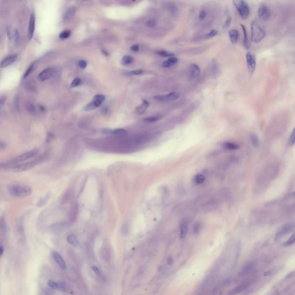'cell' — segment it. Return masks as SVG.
Masks as SVG:
<instances>
[{
	"label": "cell",
	"mask_w": 295,
	"mask_h": 295,
	"mask_svg": "<svg viewBox=\"0 0 295 295\" xmlns=\"http://www.w3.org/2000/svg\"><path fill=\"white\" fill-rule=\"evenodd\" d=\"M9 192L13 196L17 197H26L30 196L33 193L30 186L22 183H13L8 186Z\"/></svg>",
	"instance_id": "1"
},
{
	"label": "cell",
	"mask_w": 295,
	"mask_h": 295,
	"mask_svg": "<svg viewBox=\"0 0 295 295\" xmlns=\"http://www.w3.org/2000/svg\"><path fill=\"white\" fill-rule=\"evenodd\" d=\"M39 152V150L37 149H34L33 150H31L28 152H25L22 155H20L12 159H10L9 161L7 162V163L5 164V168H9L10 167H12L13 165H17V164H20L23 162H25L26 160H27L29 159H31L33 158L35 155H36Z\"/></svg>",
	"instance_id": "2"
},
{
	"label": "cell",
	"mask_w": 295,
	"mask_h": 295,
	"mask_svg": "<svg viewBox=\"0 0 295 295\" xmlns=\"http://www.w3.org/2000/svg\"><path fill=\"white\" fill-rule=\"evenodd\" d=\"M42 161V158H37L26 162H23L20 164H17L10 167L9 168L10 171L14 172H20L26 171L31 169L36 164L40 163Z\"/></svg>",
	"instance_id": "3"
},
{
	"label": "cell",
	"mask_w": 295,
	"mask_h": 295,
	"mask_svg": "<svg viewBox=\"0 0 295 295\" xmlns=\"http://www.w3.org/2000/svg\"><path fill=\"white\" fill-rule=\"evenodd\" d=\"M265 36V33L262 27L256 21H254L251 24V39L253 42H260Z\"/></svg>",
	"instance_id": "4"
},
{
	"label": "cell",
	"mask_w": 295,
	"mask_h": 295,
	"mask_svg": "<svg viewBox=\"0 0 295 295\" xmlns=\"http://www.w3.org/2000/svg\"><path fill=\"white\" fill-rule=\"evenodd\" d=\"M233 3L241 17L243 19H247L250 15V8L247 2L244 1L236 0L233 1Z\"/></svg>",
	"instance_id": "5"
},
{
	"label": "cell",
	"mask_w": 295,
	"mask_h": 295,
	"mask_svg": "<svg viewBox=\"0 0 295 295\" xmlns=\"http://www.w3.org/2000/svg\"><path fill=\"white\" fill-rule=\"evenodd\" d=\"M295 227V224L293 223H288L284 225L277 232L275 239L276 240H278L280 239L283 238L284 236L289 233L290 232H291L292 230L294 229Z\"/></svg>",
	"instance_id": "6"
},
{
	"label": "cell",
	"mask_w": 295,
	"mask_h": 295,
	"mask_svg": "<svg viewBox=\"0 0 295 295\" xmlns=\"http://www.w3.org/2000/svg\"><path fill=\"white\" fill-rule=\"evenodd\" d=\"M246 61L248 72L250 74H253L256 67V58L255 54L252 52H248L246 54Z\"/></svg>",
	"instance_id": "7"
},
{
	"label": "cell",
	"mask_w": 295,
	"mask_h": 295,
	"mask_svg": "<svg viewBox=\"0 0 295 295\" xmlns=\"http://www.w3.org/2000/svg\"><path fill=\"white\" fill-rule=\"evenodd\" d=\"M179 96L180 95L178 92H172L165 95L155 96H154V99L159 102H168L176 100L179 98Z\"/></svg>",
	"instance_id": "8"
},
{
	"label": "cell",
	"mask_w": 295,
	"mask_h": 295,
	"mask_svg": "<svg viewBox=\"0 0 295 295\" xmlns=\"http://www.w3.org/2000/svg\"><path fill=\"white\" fill-rule=\"evenodd\" d=\"M258 13L260 18L263 21L268 20L271 16L270 9L265 5H262L260 6Z\"/></svg>",
	"instance_id": "9"
},
{
	"label": "cell",
	"mask_w": 295,
	"mask_h": 295,
	"mask_svg": "<svg viewBox=\"0 0 295 295\" xmlns=\"http://www.w3.org/2000/svg\"><path fill=\"white\" fill-rule=\"evenodd\" d=\"M54 74V70L52 68H47L43 70L39 74L37 78L40 81H44L50 78Z\"/></svg>",
	"instance_id": "10"
},
{
	"label": "cell",
	"mask_w": 295,
	"mask_h": 295,
	"mask_svg": "<svg viewBox=\"0 0 295 295\" xmlns=\"http://www.w3.org/2000/svg\"><path fill=\"white\" fill-rule=\"evenodd\" d=\"M249 286V283H243V284L236 287L235 288L231 289L230 292L228 293L227 295H236L239 294L243 291H244L246 289H247V288Z\"/></svg>",
	"instance_id": "11"
},
{
	"label": "cell",
	"mask_w": 295,
	"mask_h": 295,
	"mask_svg": "<svg viewBox=\"0 0 295 295\" xmlns=\"http://www.w3.org/2000/svg\"><path fill=\"white\" fill-rule=\"evenodd\" d=\"M7 36L9 40L13 42H17L19 38V33L16 28L8 27L7 28Z\"/></svg>",
	"instance_id": "12"
},
{
	"label": "cell",
	"mask_w": 295,
	"mask_h": 295,
	"mask_svg": "<svg viewBox=\"0 0 295 295\" xmlns=\"http://www.w3.org/2000/svg\"><path fill=\"white\" fill-rule=\"evenodd\" d=\"M78 213V206L77 203H73L72 206L70 208V213H69V220L71 223L74 222L77 218Z\"/></svg>",
	"instance_id": "13"
},
{
	"label": "cell",
	"mask_w": 295,
	"mask_h": 295,
	"mask_svg": "<svg viewBox=\"0 0 295 295\" xmlns=\"http://www.w3.org/2000/svg\"><path fill=\"white\" fill-rule=\"evenodd\" d=\"M201 69L199 67L195 64H192L189 68V76L190 78L196 79L199 76Z\"/></svg>",
	"instance_id": "14"
},
{
	"label": "cell",
	"mask_w": 295,
	"mask_h": 295,
	"mask_svg": "<svg viewBox=\"0 0 295 295\" xmlns=\"http://www.w3.org/2000/svg\"><path fill=\"white\" fill-rule=\"evenodd\" d=\"M17 56L16 54L11 55L8 57H6L3 60H2V61H1V64H0L1 67L3 68V67H5L8 66L10 65L11 64H12L13 63H14L16 61V60H17Z\"/></svg>",
	"instance_id": "15"
},
{
	"label": "cell",
	"mask_w": 295,
	"mask_h": 295,
	"mask_svg": "<svg viewBox=\"0 0 295 295\" xmlns=\"http://www.w3.org/2000/svg\"><path fill=\"white\" fill-rule=\"evenodd\" d=\"M53 255L54 258L56 262L58 264V266L63 270H65L66 269V264L65 262L61 257V255L57 251L53 252Z\"/></svg>",
	"instance_id": "16"
},
{
	"label": "cell",
	"mask_w": 295,
	"mask_h": 295,
	"mask_svg": "<svg viewBox=\"0 0 295 295\" xmlns=\"http://www.w3.org/2000/svg\"><path fill=\"white\" fill-rule=\"evenodd\" d=\"M149 102L146 100H144L142 103L135 108V113L137 115L144 114L149 106Z\"/></svg>",
	"instance_id": "17"
},
{
	"label": "cell",
	"mask_w": 295,
	"mask_h": 295,
	"mask_svg": "<svg viewBox=\"0 0 295 295\" xmlns=\"http://www.w3.org/2000/svg\"><path fill=\"white\" fill-rule=\"evenodd\" d=\"M35 16L34 13H32L30 17V23H29V28H28V39L31 40L33 37L34 31H35Z\"/></svg>",
	"instance_id": "18"
},
{
	"label": "cell",
	"mask_w": 295,
	"mask_h": 295,
	"mask_svg": "<svg viewBox=\"0 0 295 295\" xmlns=\"http://www.w3.org/2000/svg\"><path fill=\"white\" fill-rule=\"evenodd\" d=\"M188 232V222L186 220H183L180 225V237L185 238Z\"/></svg>",
	"instance_id": "19"
},
{
	"label": "cell",
	"mask_w": 295,
	"mask_h": 295,
	"mask_svg": "<svg viewBox=\"0 0 295 295\" xmlns=\"http://www.w3.org/2000/svg\"><path fill=\"white\" fill-rule=\"evenodd\" d=\"M211 70L215 78H217L220 74V69L219 64L215 60H213L211 62Z\"/></svg>",
	"instance_id": "20"
},
{
	"label": "cell",
	"mask_w": 295,
	"mask_h": 295,
	"mask_svg": "<svg viewBox=\"0 0 295 295\" xmlns=\"http://www.w3.org/2000/svg\"><path fill=\"white\" fill-rule=\"evenodd\" d=\"M255 265L253 263H250L244 266V267L242 269V270L239 273V276L240 277H244L247 275L252 270L254 269Z\"/></svg>",
	"instance_id": "21"
},
{
	"label": "cell",
	"mask_w": 295,
	"mask_h": 295,
	"mask_svg": "<svg viewBox=\"0 0 295 295\" xmlns=\"http://www.w3.org/2000/svg\"><path fill=\"white\" fill-rule=\"evenodd\" d=\"M101 104H102L101 102H100V101H98L93 100V101H92L91 103L88 104L87 105H86L83 108V111H90L94 110L97 108L99 107H100Z\"/></svg>",
	"instance_id": "22"
},
{
	"label": "cell",
	"mask_w": 295,
	"mask_h": 295,
	"mask_svg": "<svg viewBox=\"0 0 295 295\" xmlns=\"http://www.w3.org/2000/svg\"><path fill=\"white\" fill-rule=\"evenodd\" d=\"M76 12V8L74 6H71L69 8L64 14L63 18L64 20H67L69 19H70L73 17V16L75 15Z\"/></svg>",
	"instance_id": "23"
},
{
	"label": "cell",
	"mask_w": 295,
	"mask_h": 295,
	"mask_svg": "<svg viewBox=\"0 0 295 295\" xmlns=\"http://www.w3.org/2000/svg\"><path fill=\"white\" fill-rule=\"evenodd\" d=\"M66 240L68 242V243L73 246H76L78 244V240L77 237L76 236V235L73 234L69 235L66 237Z\"/></svg>",
	"instance_id": "24"
},
{
	"label": "cell",
	"mask_w": 295,
	"mask_h": 295,
	"mask_svg": "<svg viewBox=\"0 0 295 295\" xmlns=\"http://www.w3.org/2000/svg\"><path fill=\"white\" fill-rule=\"evenodd\" d=\"M50 197V193H48L47 194H46L44 196L40 198V199L37 201L36 203V206L39 207H42L44 206L48 201L49 198Z\"/></svg>",
	"instance_id": "25"
},
{
	"label": "cell",
	"mask_w": 295,
	"mask_h": 295,
	"mask_svg": "<svg viewBox=\"0 0 295 295\" xmlns=\"http://www.w3.org/2000/svg\"><path fill=\"white\" fill-rule=\"evenodd\" d=\"M238 35H239V33L236 30L232 29L229 31L230 40L232 43L235 44L237 42V39H238Z\"/></svg>",
	"instance_id": "26"
},
{
	"label": "cell",
	"mask_w": 295,
	"mask_h": 295,
	"mask_svg": "<svg viewBox=\"0 0 295 295\" xmlns=\"http://www.w3.org/2000/svg\"><path fill=\"white\" fill-rule=\"evenodd\" d=\"M240 26L242 27V28L243 30V34H244V40H243V43H244V47L246 49H248L250 48V44L248 42V37H247V31H246V28L244 26L242 25V24H240Z\"/></svg>",
	"instance_id": "27"
},
{
	"label": "cell",
	"mask_w": 295,
	"mask_h": 295,
	"mask_svg": "<svg viewBox=\"0 0 295 295\" xmlns=\"http://www.w3.org/2000/svg\"><path fill=\"white\" fill-rule=\"evenodd\" d=\"M163 118L162 115H156L151 117H148L144 119V121L147 123H153L160 120Z\"/></svg>",
	"instance_id": "28"
},
{
	"label": "cell",
	"mask_w": 295,
	"mask_h": 295,
	"mask_svg": "<svg viewBox=\"0 0 295 295\" xmlns=\"http://www.w3.org/2000/svg\"><path fill=\"white\" fill-rule=\"evenodd\" d=\"M223 145L226 149H229V150H236V149H239V146L237 144H235V143H232V142H225Z\"/></svg>",
	"instance_id": "29"
},
{
	"label": "cell",
	"mask_w": 295,
	"mask_h": 295,
	"mask_svg": "<svg viewBox=\"0 0 295 295\" xmlns=\"http://www.w3.org/2000/svg\"><path fill=\"white\" fill-rule=\"evenodd\" d=\"M134 59L133 57L130 56H125L122 59V62L124 65H130L133 63Z\"/></svg>",
	"instance_id": "30"
},
{
	"label": "cell",
	"mask_w": 295,
	"mask_h": 295,
	"mask_svg": "<svg viewBox=\"0 0 295 295\" xmlns=\"http://www.w3.org/2000/svg\"><path fill=\"white\" fill-rule=\"evenodd\" d=\"M250 140H251V144H253V145L255 147V148H258L260 145V141H259V139L258 138V137L254 134H252L250 135Z\"/></svg>",
	"instance_id": "31"
},
{
	"label": "cell",
	"mask_w": 295,
	"mask_h": 295,
	"mask_svg": "<svg viewBox=\"0 0 295 295\" xmlns=\"http://www.w3.org/2000/svg\"><path fill=\"white\" fill-rule=\"evenodd\" d=\"M101 254L103 257V259L105 260H107L109 259L110 253L108 251V248L107 246L103 247L101 250Z\"/></svg>",
	"instance_id": "32"
},
{
	"label": "cell",
	"mask_w": 295,
	"mask_h": 295,
	"mask_svg": "<svg viewBox=\"0 0 295 295\" xmlns=\"http://www.w3.org/2000/svg\"><path fill=\"white\" fill-rule=\"evenodd\" d=\"M168 8L169 11L171 12L172 14L176 15H178L179 13V10L178 9V8L175 5H174V3L169 4L168 5Z\"/></svg>",
	"instance_id": "33"
},
{
	"label": "cell",
	"mask_w": 295,
	"mask_h": 295,
	"mask_svg": "<svg viewBox=\"0 0 295 295\" xmlns=\"http://www.w3.org/2000/svg\"><path fill=\"white\" fill-rule=\"evenodd\" d=\"M156 53L160 57H173L174 56V54L172 53H169L165 50H159V51H157L156 52Z\"/></svg>",
	"instance_id": "34"
},
{
	"label": "cell",
	"mask_w": 295,
	"mask_h": 295,
	"mask_svg": "<svg viewBox=\"0 0 295 295\" xmlns=\"http://www.w3.org/2000/svg\"><path fill=\"white\" fill-rule=\"evenodd\" d=\"M111 133L115 135L122 136L128 134V131L124 129H117L111 131Z\"/></svg>",
	"instance_id": "35"
},
{
	"label": "cell",
	"mask_w": 295,
	"mask_h": 295,
	"mask_svg": "<svg viewBox=\"0 0 295 295\" xmlns=\"http://www.w3.org/2000/svg\"><path fill=\"white\" fill-rule=\"evenodd\" d=\"M205 180V176L202 174H197L194 178L195 182L197 184L202 183Z\"/></svg>",
	"instance_id": "36"
},
{
	"label": "cell",
	"mask_w": 295,
	"mask_h": 295,
	"mask_svg": "<svg viewBox=\"0 0 295 295\" xmlns=\"http://www.w3.org/2000/svg\"><path fill=\"white\" fill-rule=\"evenodd\" d=\"M295 243V233H294L284 243V245L285 246H288L293 244Z\"/></svg>",
	"instance_id": "37"
},
{
	"label": "cell",
	"mask_w": 295,
	"mask_h": 295,
	"mask_svg": "<svg viewBox=\"0 0 295 295\" xmlns=\"http://www.w3.org/2000/svg\"><path fill=\"white\" fill-rule=\"evenodd\" d=\"M80 83H81V80H80V79L79 78H78V77H76V78H74L73 81H72V82L71 83V84H70V87L71 88H75V87H76L78 86V85L80 84Z\"/></svg>",
	"instance_id": "38"
},
{
	"label": "cell",
	"mask_w": 295,
	"mask_h": 295,
	"mask_svg": "<svg viewBox=\"0 0 295 295\" xmlns=\"http://www.w3.org/2000/svg\"><path fill=\"white\" fill-rule=\"evenodd\" d=\"M70 34H71V33L70 31L66 30V31H64L61 33L59 35V37L61 39H66L69 37V36H70Z\"/></svg>",
	"instance_id": "39"
},
{
	"label": "cell",
	"mask_w": 295,
	"mask_h": 295,
	"mask_svg": "<svg viewBox=\"0 0 295 295\" xmlns=\"http://www.w3.org/2000/svg\"><path fill=\"white\" fill-rule=\"evenodd\" d=\"M144 71L142 69H138V70H132L128 73V75L129 76H138L141 75L143 74Z\"/></svg>",
	"instance_id": "40"
},
{
	"label": "cell",
	"mask_w": 295,
	"mask_h": 295,
	"mask_svg": "<svg viewBox=\"0 0 295 295\" xmlns=\"http://www.w3.org/2000/svg\"><path fill=\"white\" fill-rule=\"evenodd\" d=\"M48 285L53 289H59V283H57L53 280H49L48 281Z\"/></svg>",
	"instance_id": "41"
},
{
	"label": "cell",
	"mask_w": 295,
	"mask_h": 295,
	"mask_svg": "<svg viewBox=\"0 0 295 295\" xmlns=\"http://www.w3.org/2000/svg\"><path fill=\"white\" fill-rule=\"evenodd\" d=\"M27 107L28 111L30 112H31V114H35L36 112V108L35 106L33 104H31H31H28Z\"/></svg>",
	"instance_id": "42"
},
{
	"label": "cell",
	"mask_w": 295,
	"mask_h": 295,
	"mask_svg": "<svg viewBox=\"0 0 295 295\" xmlns=\"http://www.w3.org/2000/svg\"><path fill=\"white\" fill-rule=\"evenodd\" d=\"M33 67H34V63H33L30 66L28 67V68L27 69V70L26 71V72L24 74V76H23L24 78H26L30 75V74L31 73V72L32 71V70L33 69Z\"/></svg>",
	"instance_id": "43"
},
{
	"label": "cell",
	"mask_w": 295,
	"mask_h": 295,
	"mask_svg": "<svg viewBox=\"0 0 295 295\" xmlns=\"http://www.w3.org/2000/svg\"><path fill=\"white\" fill-rule=\"evenodd\" d=\"M104 100H105V96L103 95H97L94 98V100L98 101L101 102V103H103V101Z\"/></svg>",
	"instance_id": "44"
},
{
	"label": "cell",
	"mask_w": 295,
	"mask_h": 295,
	"mask_svg": "<svg viewBox=\"0 0 295 295\" xmlns=\"http://www.w3.org/2000/svg\"><path fill=\"white\" fill-rule=\"evenodd\" d=\"M289 143L291 145H294L295 144V127L292 132L291 135V137L289 138Z\"/></svg>",
	"instance_id": "45"
},
{
	"label": "cell",
	"mask_w": 295,
	"mask_h": 295,
	"mask_svg": "<svg viewBox=\"0 0 295 295\" xmlns=\"http://www.w3.org/2000/svg\"><path fill=\"white\" fill-rule=\"evenodd\" d=\"M155 24H156V23L153 20H149L148 22H146V24H145L146 26L149 28H152V27H155Z\"/></svg>",
	"instance_id": "46"
},
{
	"label": "cell",
	"mask_w": 295,
	"mask_h": 295,
	"mask_svg": "<svg viewBox=\"0 0 295 295\" xmlns=\"http://www.w3.org/2000/svg\"><path fill=\"white\" fill-rule=\"evenodd\" d=\"M169 63H171L172 65H174L175 64H176L178 62V59L175 57H171L169 58H168V60H167Z\"/></svg>",
	"instance_id": "47"
},
{
	"label": "cell",
	"mask_w": 295,
	"mask_h": 295,
	"mask_svg": "<svg viewBox=\"0 0 295 295\" xmlns=\"http://www.w3.org/2000/svg\"><path fill=\"white\" fill-rule=\"evenodd\" d=\"M206 17V12L205 10H202L199 15V19L201 20H203Z\"/></svg>",
	"instance_id": "48"
},
{
	"label": "cell",
	"mask_w": 295,
	"mask_h": 295,
	"mask_svg": "<svg viewBox=\"0 0 295 295\" xmlns=\"http://www.w3.org/2000/svg\"><path fill=\"white\" fill-rule=\"evenodd\" d=\"M139 49H140V47H139V45L138 44H133L130 47V50L133 52H134V53H137L139 51Z\"/></svg>",
	"instance_id": "49"
},
{
	"label": "cell",
	"mask_w": 295,
	"mask_h": 295,
	"mask_svg": "<svg viewBox=\"0 0 295 295\" xmlns=\"http://www.w3.org/2000/svg\"><path fill=\"white\" fill-rule=\"evenodd\" d=\"M217 31L216 30H212L210 31V33L208 34V37H213L217 35Z\"/></svg>",
	"instance_id": "50"
},
{
	"label": "cell",
	"mask_w": 295,
	"mask_h": 295,
	"mask_svg": "<svg viewBox=\"0 0 295 295\" xmlns=\"http://www.w3.org/2000/svg\"><path fill=\"white\" fill-rule=\"evenodd\" d=\"M78 66L81 69H85L87 66V64L86 61H85L84 60H81L78 62Z\"/></svg>",
	"instance_id": "51"
},
{
	"label": "cell",
	"mask_w": 295,
	"mask_h": 295,
	"mask_svg": "<svg viewBox=\"0 0 295 295\" xmlns=\"http://www.w3.org/2000/svg\"><path fill=\"white\" fill-rule=\"evenodd\" d=\"M92 269H93V271H94V273L96 274V275H97L98 276H101V272H100V271L98 267L94 266L92 267Z\"/></svg>",
	"instance_id": "52"
},
{
	"label": "cell",
	"mask_w": 295,
	"mask_h": 295,
	"mask_svg": "<svg viewBox=\"0 0 295 295\" xmlns=\"http://www.w3.org/2000/svg\"><path fill=\"white\" fill-rule=\"evenodd\" d=\"M230 23H231V17L229 16L227 17V19L226 20V22H225L224 26V27H226V28L228 27L230 24Z\"/></svg>",
	"instance_id": "53"
},
{
	"label": "cell",
	"mask_w": 295,
	"mask_h": 295,
	"mask_svg": "<svg viewBox=\"0 0 295 295\" xmlns=\"http://www.w3.org/2000/svg\"><path fill=\"white\" fill-rule=\"evenodd\" d=\"M172 65H172L171 63H169L168 61H164L162 63V66H163V67H169Z\"/></svg>",
	"instance_id": "54"
},
{
	"label": "cell",
	"mask_w": 295,
	"mask_h": 295,
	"mask_svg": "<svg viewBox=\"0 0 295 295\" xmlns=\"http://www.w3.org/2000/svg\"><path fill=\"white\" fill-rule=\"evenodd\" d=\"M6 147V144L5 142H3L2 141H1V144H0V148L1 150L5 149Z\"/></svg>",
	"instance_id": "55"
},
{
	"label": "cell",
	"mask_w": 295,
	"mask_h": 295,
	"mask_svg": "<svg viewBox=\"0 0 295 295\" xmlns=\"http://www.w3.org/2000/svg\"><path fill=\"white\" fill-rule=\"evenodd\" d=\"M167 263L168 264H171L173 263V259L172 257H169L167 260Z\"/></svg>",
	"instance_id": "56"
},
{
	"label": "cell",
	"mask_w": 295,
	"mask_h": 295,
	"mask_svg": "<svg viewBox=\"0 0 295 295\" xmlns=\"http://www.w3.org/2000/svg\"><path fill=\"white\" fill-rule=\"evenodd\" d=\"M0 251H1V252H0L1 257H2V255H3V247H2V246H1V247H0Z\"/></svg>",
	"instance_id": "57"
},
{
	"label": "cell",
	"mask_w": 295,
	"mask_h": 295,
	"mask_svg": "<svg viewBox=\"0 0 295 295\" xmlns=\"http://www.w3.org/2000/svg\"><path fill=\"white\" fill-rule=\"evenodd\" d=\"M67 196L71 197V194H67ZM66 199H67V197L65 196V198H64V199H63V201H65V200H66Z\"/></svg>",
	"instance_id": "58"
}]
</instances>
